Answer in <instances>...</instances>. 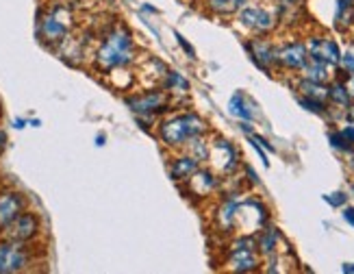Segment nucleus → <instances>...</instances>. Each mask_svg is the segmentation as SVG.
Wrapping results in <instances>:
<instances>
[{"instance_id": "1", "label": "nucleus", "mask_w": 354, "mask_h": 274, "mask_svg": "<svg viewBox=\"0 0 354 274\" xmlns=\"http://www.w3.org/2000/svg\"><path fill=\"white\" fill-rule=\"evenodd\" d=\"M137 55L140 51H137L133 30L124 24H111L96 35L94 48H91V64H94L96 72L113 76L133 68Z\"/></svg>"}, {"instance_id": "2", "label": "nucleus", "mask_w": 354, "mask_h": 274, "mask_svg": "<svg viewBox=\"0 0 354 274\" xmlns=\"http://www.w3.org/2000/svg\"><path fill=\"white\" fill-rule=\"evenodd\" d=\"M155 135L161 146H165L167 150H185L189 142H194L196 137L207 135L209 127L207 120L203 116H198L196 111H185V109H170L167 113H163L157 125H155Z\"/></svg>"}, {"instance_id": "3", "label": "nucleus", "mask_w": 354, "mask_h": 274, "mask_svg": "<svg viewBox=\"0 0 354 274\" xmlns=\"http://www.w3.org/2000/svg\"><path fill=\"white\" fill-rule=\"evenodd\" d=\"M76 30V9L68 0H53L37 15V39L46 48L57 51Z\"/></svg>"}, {"instance_id": "4", "label": "nucleus", "mask_w": 354, "mask_h": 274, "mask_svg": "<svg viewBox=\"0 0 354 274\" xmlns=\"http://www.w3.org/2000/svg\"><path fill=\"white\" fill-rule=\"evenodd\" d=\"M44 248L39 244H24L0 237V274L30 272L41 264Z\"/></svg>"}, {"instance_id": "5", "label": "nucleus", "mask_w": 354, "mask_h": 274, "mask_svg": "<svg viewBox=\"0 0 354 274\" xmlns=\"http://www.w3.org/2000/svg\"><path fill=\"white\" fill-rule=\"evenodd\" d=\"M124 100L129 109L135 113V118H148L155 122H157V116H163L172 109V94L163 87L144 89L140 94L127 96Z\"/></svg>"}, {"instance_id": "6", "label": "nucleus", "mask_w": 354, "mask_h": 274, "mask_svg": "<svg viewBox=\"0 0 354 274\" xmlns=\"http://www.w3.org/2000/svg\"><path fill=\"white\" fill-rule=\"evenodd\" d=\"M0 237H7L13 241H24V244H39L44 237V220L37 211L24 209L18 218H15Z\"/></svg>"}, {"instance_id": "7", "label": "nucleus", "mask_w": 354, "mask_h": 274, "mask_svg": "<svg viewBox=\"0 0 354 274\" xmlns=\"http://www.w3.org/2000/svg\"><path fill=\"white\" fill-rule=\"evenodd\" d=\"M257 239L254 237H239L230 244L226 268L233 272H252L259 268V255H257Z\"/></svg>"}, {"instance_id": "8", "label": "nucleus", "mask_w": 354, "mask_h": 274, "mask_svg": "<svg viewBox=\"0 0 354 274\" xmlns=\"http://www.w3.org/2000/svg\"><path fill=\"white\" fill-rule=\"evenodd\" d=\"M237 20L241 26H245L248 30L257 35H266L276 26V13L272 9H266L261 5H243L237 11Z\"/></svg>"}, {"instance_id": "9", "label": "nucleus", "mask_w": 354, "mask_h": 274, "mask_svg": "<svg viewBox=\"0 0 354 274\" xmlns=\"http://www.w3.org/2000/svg\"><path fill=\"white\" fill-rule=\"evenodd\" d=\"M28 209V196L15 188H0V233L20 216V213Z\"/></svg>"}, {"instance_id": "10", "label": "nucleus", "mask_w": 354, "mask_h": 274, "mask_svg": "<svg viewBox=\"0 0 354 274\" xmlns=\"http://www.w3.org/2000/svg\"><path fill=\"white\" fill-rule=\"evenodd\" d=\"M237 150L235 146L222 140V137H215L213 142H209V159L211 165H213V170L215 172H222V174H233L237 170Z\"/></svg>"}, {"instance_id": "11", "label": "nucleus", "mask_w": 354, "mask_h": 274, "mask_svg": "<svg viewBox=\"0 0 354 274\" xmlns=\"http://www.w3.org/2000/svg\"><path fill=\"white\" fill-rule=\"evenodd\" d=\"M183 190L189 194V198H207L211 194L218 192L220 188V179L209 167H198V170L183 183Z\"/></svg>"}, {"instance_id": "12", "label": "nucleus", "mask_w": 354, "mask_h": 274, "mask_svg": "<svg viewBox=\"0 0 354 274\" xmlns=\"http://www.w3.org/2000/svg\"><path fill=\"white\" fill-rule=\"evenodd\" d=\"M306 61H309V51H306V44L302 42H291L276 48V64L285 70L298 72L306 66Z\"/></svg>"}, {"instance_id": "13", "label": "nucleus", "mask_w": 354, "mask_h": 274, "mask_svg": "<svg viewBox=\"0 0 354 274\" xmlns=\"http://www.w3.org/2000/svg\"><path fill=\"white\" fill-rule=\"evenodd\" d=\"M306 51H309V57L311 59H317V61H324L328 66H339V59H342V51L339 46H337L335 39H328V37H311L306 42Z\"/></svg>"}, {"instance_id": "14", "label": "nucleus", "mask_w": 354, "mask_h": 274, "mask_svg": "<svg viewBox=\"0 0 354 274\" xmlns=\"http://www.w3.org/2000/svg\"><path fill=\"white\" fill-rule=\"evenodd\" d=\"M245 48H248L250 57L254 64L261 68V70H266V72H272L274 66H279L276 64V46L268 39H250L248 44H245Z\"/></svg>"}, {"instance_id": "15", "label": "nucleus", "mask_w": 354, "mask_h": 274, "mask_svg": "<svg viewBox=\"0 0 354 274\" xmlns=\"http://www.w3.org/2000/svg\"><path fill=\"white\" fill-rule=\"evenodd\" d=\"M198 167H200V161L194 159L189 152H185V150H178V155H174L167 161V172H170L174 183H185Z\"/></svg>"}, {"instance_id": "16", "label": "nucleus", "mask_w": 354, "mask_h": 274, "mask_svg": "<svg viewBox=\"0 0 354 274\" xmlns=\"http://www.w3.org/2000/svg\"><path fill=\"white\" fill-rule=\"evenodd\" d=\"M257 107L245 98L241 91H237V94L230 98V102H228V111H230V116H235L237 120H241V122H250V120H254V116H257Z\"/></svg>"}, {"instance_id": "17", "label": "nucleus", "mask_w": 354, "mask_h": 274, "mask_svg": "<svg viewBox=\"0 0 354 274\" xmlns=\"http://www.w3.org/2000/svg\"><path fill=\"white\" fill-rule=\"evenodd\" d=\"M330 68L324 61H317V59H311L306 61V66L300 70L302 72V79H309V81H315V83H326L330 79Z\"/></svg>"}, {"instance_id": "18", "label": "nucleus", "mask_w": 354, "mask_h": 274, "mask_svg": "<svg viewBox=\"0 0 354 274\" xmlns=\"http://www.w3.org/2000/svg\"><path fill=\"white\" fill-rule=\"evenodd\" d=\"M279 231H276L274 226H266V228H261V233H259V239H257V250L261 255H266V257H272L276 253V248H279Z\"/></svg>"}, {"instance_id": "19", "label": "nucleus", "mask_w": 354, "mask_h": 274, "mask_svg": "<svg viewBox=\"0 0 354 274\" xmlns=\"http://www.w3.org/2000/svg\"><path fill=\"white\" fill-rule=\"evenodd\" d=\"M203 3L211 13L228 15V13H237L243 5H248L250 0H203Z\"/></svg>"}, {"instance_id": "20", "label": "nucleus", "mask_w": 354, "mask_h": 274, "mask_svg": "<svg viewBox=\"0 0 354 274\" xmlns=\"http://www.w3.org/2000/svg\"><path fill=\"white\" fill-rule=\"evenodd\" d=\"M163 89H167L170 94H187L189 91V83L185 76H180L178 72H172V70H165L163 72Z\"/></svg>"}, {"instance_id": "21", "label": "nucleus", "mask_w": 354, "mask_h": 274, "mask_svg": "<svg viewBox=\"0 0 354 274\" xmlns=\"http://www.w3.org/2000/svg\"><path fill=\"white\" fill-rule=\"evenodd\" d=\"M300 91H302V96H306V98H313V100H319V102L328 100L326 83H315V81H309V79H302L300 81Z\"/></svg>"}, {"instance_id": "22", "label": "nucleus", "mask_w": 354, "mask_h": 274, "mask_svg": "<svg viewBox=\"0 0 354 274\" xmlns=\"http://www.w3.org/2000/svg\"><path fill=\"white\" fill-rule=\"evenodd\" d=\"M328 100L335 104V107H342V109H348L350 102H352V96L348 94V89L344 83H335L328 87Z\"/></svg>"}, {"instance_id": "23", "label": "nucleus", "mask_w": 354, "mask_h": 274, "mask_svg": "<svg viewBox=\"0 0 354 274\" xmlns=\"http://www.w3.org/2000/svg\"><path fill=\"white\" fill-rule=\"evenodd\" d=\"M335 20L339 26L352 24L354 20V0H337V15Z\"/></svg>"}, {"instance_id": "24", "label": "nucleus", "mask_w": 354, "mask_h": 274, "mask_svg": "<svg viewBox=\"0 0 354 274\" xmlns=\"http://www.w3.org/2000/svg\"><path fill=\"white\" fill-rule=\"evenodd\" d=\"M328 142H330V146H333L335 150H342V152H352V150H354V144L346 140V137L342 135V131L330 133V135H328Z\"/></svg>"}, {"instance_id": "25", "label": "nucleus", "mask_w": 354, "mask_h": 274, "mask_svg": "<svg viewBox=\"0 0 354 274\" xmlns=\"http://www.w3.org/2000/svg\"><path fill=\"white\" fill-rule=\"evenodd\" d=\"M298 102L304 107V109H309V111H313V113H324V111H326V102H319V100L306 98V96H300Z\"/></svg>"}, {"instance_id": "26", "label": "nucleus", "mask_w": 354, "mask_h": 274, "mask_svg": "<svg viewBox=\"0 0 354 274\" xmlns=\"http://www.w3.org/2000/svg\"><path fill=\"white\" fill-rule=\"evenodd\" d=\"M339 66L344 68V72H348V74H354V48H348V51L342 55V59H339Z\"/></svg>"}, {"instance_id": "27", "label": "nucleus", "mask_w": 354, "mask_h": 274, "mask_svg": "<svg viewBox=\"0 0 354 274\" xmlns=\"http://www.w3.org/2000/svg\"><path fill=\"white\" fill-rule=\"evenodd\" d=\"M324 198H326V203H330L333 207H344V205H346V201H348V196H346L344 192H335V194L324 196Z\"/></svg>"}, {"instance_id": "28", "label": "nucleus", "mask_w": 354, "mask_h": 274, "mask_svg": "<svg viewBox=\"0 0 354 274\" xmlns=\"http://www.w3.org/2000/svg\"><path fill=\"white\" fill-rule=\"evenodd\" d=\"M174 35H176L178 44H180V48H183V51H187V55H189L192 59H196V51H194V48H192V46H189V42H187V39H185V37H183V35L178 33V30H176V33H174Z\"/></svg>"}, {"instance_id": "29", "label": "nucleus", "mask_w": 354, "mask_h": 274, "mask_svg": "<svg viewBox=\"0 0 354 274\" xmlns=\"http://www.w3.org/2000/svg\"><path fill=\"white\" fill-rule=\"evenodd\" d=\"M5 148H7V133L5 129H0V155L5 152Z\"/></svg>"}, {"instance_id": "30", "label": "nucleus", "mask_w": 354, "mask_h": 274, "mask_svg": "<svg viewBox=\"0 0 354 274\" xmlns=\"http://www.w3.org/2000/svg\"><path fill=\"white\" fill-rule=\"evenodd\" d=\"M344 218L354 226V207H348V209H344Z\"/></svg>"}, {"instance_id": "31", "label": "nucleus", "mask_w": 354, "mask_h": 274, "mask_svg": "<svg viewBox=\"0 0 354 274\" xmlns=\"http://www.w3.org/2000/svg\"><path fill=\"white\" fill-rule=\"evenodd\" d=\"M344 85H346V89H348V94L354 98V74H350V79H348Z\"/></svg>"}, {"instance_id": "32", "label": "nucleus", "mask_w": 354, "mask_h": 274, "mask_svg": "<svg viewBox=\"0 0 354 274\" xmlns=\"http://www.w3.org/2000/svg\"><path fill=\"white\" fill-rule=\"evenodd\" d=\"M13 125H15V129H24V127L28 125V120H22V118H18V120L13 122Z\"/></svg>"}, {"instance_id": "33", "label": "nucleus", "mask_w": 354, "mask_h": 274, "mask_svg": "<svg viewBox=\"0 0 354 274\" xmlns=\"http://www.w3.org/2000/svg\"><path fill=\"white\" fill-rule=\"evenodd\" d=\"M344 272H354V264H346L344 266Z\"/></svg>"}, {"instance_id": "34", "label": "nucleus", "mask_w": 354, "mask_h": 274, "mask_svg": "<svg viewBox=\"0 0 354 274\" xmlns=\"http://www.w3.org/2000/svg\"><path fill=\"white\" fill-rule=\"evenodd\" d=\"M350 198H352V201H354V181L350 183Z\"/></svg>"}]
</instances>
